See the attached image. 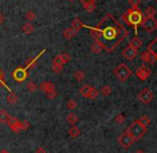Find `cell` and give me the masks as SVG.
I'll use <instances>...</instances> for the list:
<instances>
[{
	"mask_svg": "<svg viewBox=\"0 0 157 153\" xmlns=\"http://www.w3.org/2000/svg\"><path fill=\"white\" fill-rule=\"evenodd\" d=\"M151 74H152L151 69H150L149 66L145 65V64H142V65H140L138 69H137V71H136L137 77H138V78L140 79V80H142V81L147 80Z\"/></svg>",
	"mask_w": 157,
	"mask_h": 153,
	"instance_id": "ba28073f",
	"label": "cell"
},
{
	"mask_svg": "<svg viewBox=\"0 0 157 153\" xmlns=\"http://www.w3.org/2000/svg\"><path fill=\"white\" fill-rule=\"evenodd\" d=\"M153 99H154V94L150 89H143L138 94V100L143 104H149Z\"/></svg>",
	"mask_w": 157,
	"mask_h": 153,
	"instance_id": "30bf717a",
	"label": "cell"
},
{
	"mask_svg": "<svg viewBox=\"0 0 157 153\" xmlns=\"http://www.w3.org/2000/svg\"><path fill=\"white\" fill-rule=\"evenodd\" d=\"M3 22H4V15L0 12V25H2V24H3Z\"/></svg>",
	"mask_w": 157,
	"mask_h": 153,
	"instance_id": "ee69618b",
	"label": "cell"
},
{
	"mask_svg": "<svg viewBox=\"0 0 157 153\" xmlns=\"http://www.w3.org/2000/svg\"><path fill=\"white\" fill-rule=\"evenodd\" d=\"M25 18L27 19L28 22H32L36 18V15H35V13L33 12V11H28L25 15Z\"/></svg>",
	"mask_w": 157,
	"mask_h": 153,
	"instance_id": "1f68e13d",
	"label": "cell"
},
{
	"mask_svg": "<svg viewBox=\"0 0 157 153\" xmlns=\"http://www.w3.org/2000/svg\"><path fill=\"white\" fill-rule=\"evenodd\" d=\"M45 52H46V49H42L41 52H40V54H39V55H36V56H35L34 58L30 59V60L28 61L27 63H26V66H24V68H26V69H27V70H28V69H30V68H31V66H33V64H34L35 62H36V60H37V59H39L40 57H41L42 55H43V54H44V53H45Z\"/></svg>",
	"mask_w": 157,
	"mask_h": 153,
	"instance_id": "44dd1931",
	"label": "cell"
},
{
	"mask_svg": "<svg viewBox=\"0 0 157 153\" xmlns=\"http://www.w3.org/2000/svg\"><path fill=\"white\" fill-rule=\"evenodd\" d=\"M156 13V10L154 6H147V10H145V14H147V16H154Z\"/></svg>",
	"mask_w": 157,
	"mask_h": 153,
	"instance_id": "8d00e7d4",
	"label": "cell"
},
{
	"mask_svg": "<svg viewBox=\"0 0 157 153\" xmlns=\"http://www.w3.org/2000/svg\"><path fill=\"white\" fill-rule=\"evenodd\" d=\"M132 8H138V6L141 3V0H128Z\"/></svg>",
	"mask_w": 157,
	"mask_h": 153,
	"instance_id": "ab89813d",
	"label": "cell"
},
{
	"mask_svg": "<svg viewBox=\"0 0 157 153\" xmlns=\"http://www.w3.org/2000/svg\"><path fill=\"white\" fill-rule=\"evenodd\" d=\"M64 64H65V62L63 61L62 57H61V54L57 55V56L52 59V65H57V66H61V68H63Z\"/></svg>",
	"mask_w": 157,
	"mask_h": 153,
	"instance_id": "d4e9b609",
	"label": "cell"
},
{
	"mask_svg": "<svg viewBox=\"0 0 157 153\" xmlns=\"http://www.w3.org/2000/svg\"><path fill=\"white\" fill-rule=\"evenodd\" d=\"M61 57H62L63 61L65 62V64L68 63V62L72 60V57H71V55L67 54V53H63V54H61Z\"/></svg>",
	"mask_w": 157,
	"mask_h": 153,
	"instance_id": "f35d334b",
	"label": "cell"
},
{
	"mask_svg": "<svg viewBox=\"0 0 157 153\" xmlns=\"http://www.w3.org/2000/svg\"><path fill=\"white\" fill-rule=\"evenodd\" d=\"M30 128V122H29V121H27V120L21 121V130L26 131L27 128Z\"/></svg>",
	"mask_w": 157,
	"mask_h": 153,
	"instance_id": "60d3db41",
	"label": "cell"
},
{
	"mask_svg": "<svg viewBox=\"0 0 157 153\" xmlns=\"http://www.w3.org/2000/svg\"><path fill=\"white\" fill-rule=\"evenodd\" d=\"M113 75L116 76L117 79L124 83V81L128 80V78L132 76V70L125 63H121L113 70Z\"/></svg>",
	"mask_w": 157,
	"mask_h": 153,
	"instance_id": "277c9868",
	"label": "cell"
},
{
	"mask_svg": "<svg viewBox=\"0 0 157 153\" xmlns=\"http://www.w3.org/2000/svg\"><path fill=\"white\" fill-rule=\"evenodd\" d=\"M82 2V6L85 8V10L88 13H92L96 9V2L95 0H81Z\"/></svg>",
	"mask_w": 157,
	"mask_h": 153,
	"instance_id": "4fadbf2b",
	"label": "cell"
},
{
	"mask_svg": "<svg viewBox=\"0 0 157 153\" xmlns=\"http://www.w3.org/2000/svg\"><path fill=\"white\" fill-rule=\"evenodd\" d=\"M122 56L125 58V60L132 61L137 56H138V49H136V48H134V47H132V46L128 45L127 47L123 49Z\"/></svg>",
	"mask_w": 157,
	"mask_h": 153,
	"instance_id": "9c48e42d",
	"label": "cell"
},
{
	"mask_svg": "<svg viewBox=\"0 0 157 153\" xmlns=\"http://www.w3.org/2000/svg\"><path fill=\"white\" fill-rule=\"evenodd\" d=\"M104 50V46L98 40H95V42L91 45V52L93 54H99Z\"/></svg>",
	"mask_w": 157,
	"mask_h": 153,
	"instance_id": "2e32d148",
	"label": "cell"
},
{
	"mask_svg": "<svg viewBox=\"0 0 157 153\" xmlns=\"http://www.w3.org/2000/svg\"><path fill=\"white\" fill-rule=\"evenodd\" d=\"M21 30H23V32L25 33V34H30V33H32L33 31H34V27H33L32 24L27 23V24H25V25L23 26Z\"/></svg>",
	"mask_w": 157,
	"mask_h": 153,
	"instance_id": "4316f807",
	"label": "cell"
},
{
	"mask_svg": "<svg viewBox=\"0 0 157 153\" xmlns=\"http://www.w3.org/2000/svg\"><path fill=\"white\" fill-rule=\"evenodd\" d=\"M0 153H10V152H9V151H6V150H2V151L0 152Z\"/></svg>",
	"mask_w": 157,
	"mask_h": 153,
	"instance_id": "bcb514c9",
	"label": "cell"
},
{
	"mask_svg": "<svg viewBox=\"0 0 157 153\" xmlns=\"http://www.w3.org/2000/svg\"><path fill=\"white\" fill-rule=\"evenodd\" d=\"M40 89H41V91L47 93L49 91L55 90V85L52 81H44V83H42L41 85H40Z\"/></svg>",
	"mask_w": 157,
	"mask_h": 153,
	"instance_id": "9a60e30c",
	"label": "cell"
},
{
	"mask_svg": "<svg viewBox=\"0 0 157 153\" xmlns=\"http://www.w3.org/2000/svg\"><path fill=\"white\" fill-rule=\"evenodd\" d=\"M10 117L11 116L6 112V110H3V109L0 110V123H1V124H6V123H8Z\"/></svg>",
	"mask_w": 157,
	"mask_h": 153,
	"instance_id": "cb8c5ba5",
	"label": "cell"
},
{
	"mask_svg": "<svg viewBox=\"0 0 157 153\" xmlns=\"http://www.w3.org/2000/svg\"><path fill=\"white\" fill-rule=\"evenodd\" d=\"M27 90L28 91H30V92H34L35 90L37 89V86H36V84L34 83V81H29V83L27 84Z\"/></svg>",
	"mask_w": 157,
	"mask_h": 153,
	"instance_id": "836d02e7",
	"label": "cell"
},
{
	"mask_svg": "<svg viewBox=\"0 0 157 153\" xmlns=\"http://www.w3.org/2000/svg\"><path fill=\"white\" fill-rule=\"evenodd\" d=\"M136 153H145L144 151H142V150H137Z\"/></svg>",
	"mask_w": 157,
	"mask_h": 153,
	"instance_id": "f6af8a7d",
	"label": "cell"
},
{
	"mask_svg": "<svg viewBox=\"0 0 157 153\" xmlns=\"http://www.w3.org/2000/svg\"><path fill=\"white\" fill-rule=\"evenodd\" d=\"M118 141H119V143L124 148V149H129V148L134 145L135 139H134V137L129 134V133L125 131L123 134H121L120 136H119Z\"/></svg>",
	"mask_w": 157,
	"mask_h": 153,
	"instance_id": "8992f818",
	"label": "cell"
},
{
	"mask_svg": "<svg viewBox=\"0 0 157 153\" xmlns=\"http://www.w3.org/2000/svg\"><path fill=\"white\" fill-rule=\"evenodd\" d=\"M125 120H126L125 116H123L122 114L117 115L116 118H114V121H116V123H117V124H122V123H124V122H125Z\"/></svg>",
	"mask_w": 157,
	"mask_h": 153,
	"instance_id": "e575fe53",
	"label": "cell"
},
{
	"mask_svg": "<svg viewBox=\"0 0 157 153\" xmlns=\"http://www.w3.org/2000/svg\"><path fill=\"white\" fill-rule=\"evenodd\" d=\"M141 60H142L144 63H149V64H154L157 61L156 56L151 52V50L147 49L145 52H143L141 54Z\"/></svg>",
	"mask_w": 157,
	"mask_h": 153,
	"instance_id": "7c38bea8",
	"label": "cell"
},
{
	"mask_svg": "<svg viewBox=\"0 0 157 153\" xmlns=\"http://www.w3.org/2000/svg\"><path fill=\"white\" fill-rule=\"evenodd\" d=\"M128 45L132 46V47H134V48H136V49H139V48L142 46V41H141L138 37H134L132 40H130V42H129Z\"/></svg>",
	"mask_w": 157,
	"mask_h": 153,
	"instance_id": "d6986e66",
	"label": "cell"
},
{
	"mask_svg": "<svg viewBox=\"0 0 157 153\" xmlns=\"http://www.w3.org/2000/svg\"><path fill=\"white\" fill-rule=\"evenodd\" d=\"M95 1H96V0H95Z\"/></svg>",
	"mask_w": 157,
	"mask_h": 153,
	"instance_id": "c3c4849f",
	"label": "cell"
},
{
	"mask_svg": "<svg viewBox=\"0 0 157 153\" xmlns=\"http://www.w3.org/2000/svg\"><path fill=\"white\" fill-rule=\"evenodd\" d=\"M95 28L99 34L98 41L107 53H111L118 47L128 35L127 29L110 13L106 14Z\"/></svg>",
	"mask_w": 157,
	"mask_h": 153,
	"instance_id": "6da1fadb",
	"label": "cell"
},
{
	"mask_svg": "<svg viewBox=\"0 0 157 153\" xmlns=\"http://www.w3.org/2000/svg\"><path fill=\"white\" fill-rule=\"evenodd\" d=\"M71 27L76 31V32H78V31L83 27V24H82V22L80 21L79 17H75V18L73 19L72 24H71Z\"/></svg>",
	"mask_w": 157,
	"mask_h": 153,
	"instance_id": "e0dca14e",
	"label": "cell"
},
{
	"mask_svg": "<svg viewBox=\"0 0 157 153\" xmlns=\"http://www.w3.org/2000/svg\"><path fill=\"white\" fill-rule=\"evenodd\" d=\"M140 26L147 32H153L157 29V21L154 16H143Z\"/></svg>",
	"mask_w": 157,
	"mask_h": 153,
	"instance_id": "5b68a950",
	"label": "cell"
},
{
	"mask_svg": "<svg viewBox=\"0 0 157 153\" xmlns=\"http://www.w3.org/2000/svg\"><path fill=\"white\" fill-rule=\"evenodd\" d=\"M85 77H86V74L82 71H76V72L74 73V78L76 79L77 81H82L83 79H85Z\"/></svg>",
	"mask_w": 157,
	"mask_h": 153,
	"instance_id": "f1b7e54d",
	"label": "cell"
},
{
	"mask_svg": "<svg viewBox=\"0 0 157 153\" xmlns=\"http://www.w3.org/2000/svg\"><path fill=\"white\" fill-rule=\"evenodd\" d=\"M66 107H67L68 109H71V110L75 109V108L77 107V102L75 101V100H73V99L68 100L67 103H66Z\"/></svg>",
	"mask_w": 157,
	"mask_h": 153,
	"instance_id": "d6a6232c",
	"label": "cell"
},
{
	"mask_svg": "<svg viewBox=\"0 0 157 153\" xmlns=\"http://www.w3.org/2000/svg\"><path fill=\"white\" fill-rule=\"evenodd\" d=\"M17 101H18V96L13 91L9 92V94L6 95V102L11 105H14V104L17 103Z\"/></svg>",
	"mask_w": 157,
	"mask_h": 153,
	"instance_id": "7402d4cb",
	"label": "cell"
},
{
	"mask_svg": "<svg viewBox=\"0 0 157 153\" xmlns=\"http://www.w3.org/2000/svg\"><path fill=\"white\" fill-rule=\"evenodd\" d=\"M101 93L103 96H108V95H110L112 93V88L110 87L109 85L103 86V88H101Z\"/></svg>",
	"mask_w": 157,
	"mask_h": 153,
	"instance_id": "83f0119b",
	"label": "cell"
},
{
	"mask_svg": "<svg viewBox=\"0 0 157 153\" xmlns=\"http://www.w3.org/2000/svg\"><path fill=\"white\" fill-rule=\"evenodd\" d=\"M147 131V128L144 126L143 124L139 122V120H134V122L130 123V125L127 128L126 132H128L132 137H134L135 141L140 140L143 136L145 135Z\"/></svg>",
	"mask_w": 157,
	"mask_h": 153,
	"instance_id": "3957f363",
	"label": "cell"
},
{
	"mask_svg": "<svg viewBox=\"0 0 157 153\" xmlns=\"http://www.w3.org/2000/svg\"><path fill=\"white\" fill-rule=\"evenodd\" d=\"M6 124L14 133H18L21 131H23L21 130V121L18 118H16V117H10Z\"/></svg>",
	"mask_w": 157,
	"mask_h": 153,
	"instance_id": "8fae6325",
	"label": "cell"
},
{
	"mask_svg": "<svg viewBox=\"0 0 157 153\" xmlns=\"http://www.w3.org/2000/svg\"><path fill=\"white\" fill-rule=\"evenodd\" d=\"M12 77L17 83H23L28 77V70L26 68H17L13 71Z\"/></svg>",
	"mask_w": 157,
	"mask_h": 153,
	"instance_id": "52a82bcc",
	"label": "cell"
},
{
	"mask_svg": "<svg viewBox=\"0 0 157 153\" xmlns=\"http://www.w3.org/2000/svg\"><path fill=\"white\" fill-rule=\"evenodd\" d=\"M93 89V87L90 85H83L82 87L79 89V93L81 94V96L86 97V99H88L89 97V94L90 92H91V90Z\"/></svg>",
	"mask_w": 157,
	"mask_h": 153,
	"instance_id": "ac0fdd59",
	"label": "cell"
},
{
	"mask_svg": "<svg viewBox=\"0 0 157 153\" xmlns=\"http://www.w3.org/2000/svg\"><path fill=\"white\" fill-rule=\"evenodd\" d=\"M46 96H47V99H48V100H55L57 96H58V93H57L56 90H52V91L47 92Z\"/></svg>",
	"mask_w": 157,
	"mask_h": 153,
	"instance_id": "74e56055",
	"label": "cell"
},
{
	"mask_svg": "<svg viewBox=\"0 0 157 153\" xmlns=\"http://www.w3.org/2000/svg\"><path fill=\"white\" fill-rule=\"evenodd\" d=\"M138 120H139V122L141 124H143L144 126H147V128L151 124V120H150V118L147 116H142L140 119H138Z\"/></svg>",
	"mask_w": 157,
	"mask_h": 153,
	"instance_id": "4dcf8cb0",
	"label": "cell"
},
{
	"mask_svg": "<svg viewBox=\"0 0 157 153\" xmlns=\"http://www.w3.org/2000/svg\"><path fill=\"white\" fill-rule=\"evenodd\" d=\"M80 128L76 125H72V128H70V130H68V135L72 138H77L80 135Z\"/></svg>",
	"mask_w": 157,
	"mask_h": 153,
	"instance_id": "ffe728a7",
	"label": "cell"
},
{
	"mask_svg": "<svg viewBox=\"0 0 157 153\" xmlns=\"http://www.w3.org/2000/svg\"><path fill=\"white\" fill-rule=\"evenodd\" d=\"M63 37L65 40H67V41H71L72 39H74L75 37H76V34H77V32L75 31L74 29H73L72 27H68V28H66L65 30L63 31Z\"/></svg>",
	"mask_w": 157,
	"mask_h": 153,
	"instance_id": "5bb4252c",
	"label": "cell"
},
{
	"mask_svg": "<svg viewBox=\"0 0 157 153\" xmlns=\"http://www.w3.org/2000/svg\"><path fill=\"white\" fill-rule=\"evenodd\" d=\"M52 69L55 73H60L61 71L63 70V68H61V66H57V65H52Z\"/></svg>",
	"mask_w": 157,
	"mask_h": 153,
	"instance_id": "b9f144b4",
	"label": "cell"
},
{
	"mask_svg": "<svg viewBox=\"0 0 157 153\" xmlns=\"http://www.w3.org/2000/svg\"><path fill=\"white\" fill-rule=\"evenodd\" d=\"M79 118L77 115H75L74 112H71V114H68L67 116H66V121H67V123H70L71 125H75L77 122H78Z\"/></svg>",
	"mask_w": 157,
	"mask_h": 153,
	"instance_id": "603a6c76",
	"label": "cell"
},
{
	"mask_svg": "<svg viewBox=\"0 0 157 153\" xmlns=\"http://www.w3.org/2000/svg\"><path fill=\"white\" fill-rule=\"evenodd\" d=\"M0 86H2V87H4L6 90H8L9 92L12 91V89H11L9 86H6V83L4 81V78H3V72L1 71V69H0Z\"/></svg>",
	"mask_w": 157,
	"mask_h": 153,
	"instance_id": "f546056e",
	"label": "cell"
},
{
	"mask_svg": "<svg viewBox=\"0 0 157 153\" xmlns=\"http://www.w3.org/2000/svg\"><path fill=\"white\" fill-rule=\"evenodd\" d=\"M99 95V91L97 89H95V88L93 87V89L91 90V92H90V94H89V97L88 99H90V100H95L97 96Z\"/></svg>",
	"mask_w": 157,
	"mask_h": 153,
	"instance_id": "d590c367",
	"label": "cell"
},
{
	"mask_svg": "<svg viewBox=\"0 0 157 153\" xmlns=\"http://www.w3.org/2000/svg\"><path fill=\"white\" fill-rule=\"evenodd\" d=\"M147 49L151 50V52L155 55L156 58H157V37L151 42V43L149 44V46H147Z\"/></svg>",
	"mask_w": 157,
	"mask_h": 153,
	"instance_id": "484cf974",
	"label": "cell"
},
{
	"mask_svg": "<svg viewBox=\"0 0 157 153\" xmlns=\"http://www.w3.org/2000/svg\"><path fill=\"white\" fill-rule=\"evenodd\" d=\"M70 1H73V0H70Z\"/></svg>",
	"mask_w": 157,
	"mask_h": 153,
	"instance_id": "7dc6e473",
	"label": "cell"
},
{
	"mask_svg": "<svg viewBox=\"0 0 157 153\" xmlns=\"http://www.w3.org/2000/svg\"><path fill=\"white\" fill-rule=\"evenodd\" d=\"M143 18V14L138 8H130L122 15L123 22H125V24L134 27L135 33H138V27L140 26L141 22Z\"/></svg>",
	"mask_w": 157,
	"mask_h": 153,
	"instance_id": "7a4b0ae2",
	"label": "cell"
},
{
	"mask_svg": "<svg viewBox=\"0 0 157 153\" xmlns=\"http://www.w3.org/2000/svg\"><path fill=\"white\" fill-rule=\"evenodd\" d=\"M35 153H46V150L43 147H37L35 150Z\"/></svg>",
	"mask_w": 157,
	"mask_h": 153,
	"instance_id": "7bdbcfd3",
	"label": "cell"
}]
</instances>
